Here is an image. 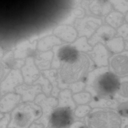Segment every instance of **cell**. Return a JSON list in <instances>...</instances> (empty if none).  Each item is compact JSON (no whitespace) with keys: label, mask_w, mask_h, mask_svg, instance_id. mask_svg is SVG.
Wrapping results in <instances>:
<instances>
[{"label":"cell","mask_w":128,"mask_h":128,"mask_svg":"<svg viewBox=\"0 0 128 128\" xmlns=\"http://www.w3.org/2000/svg\"><path fill=\"white\" fill-rule=\"evenodd\" d=\"M8 128H27L41 115L38 106L30 102H22L10 113Z\"/></svg>","instance_id":"1"},{"label":"cell","mask_w":128,"mask_h":128,"mask_svg":"<svg viewBox=\"0 0 128 128\" xmlns=\"http://www.w3.org/2000/svg\"><path fill=\"white\" fill-rule=\"evenodd\" d=\"M92 61L88 55L79 53L77 60L73 63L71 70L61 75L62 82L69 84L76 82L82 78L88 70L92 69Z\"/></svg>","instance_id":"2"},{"label":"cell","mask_w":128,"mask_h":128,"mask_svg":"<svg viewBox=\"0 0 128 128\" xmlns=\"http://www.w3.org/2000/svg\"><path fill=\"white\" fill-rule=\"evenodd\" d=\"M88 124L94 128H118L121 121L120 117L111 111L102 110L95 112L89 118Z\"/></svg>","instance_id":"3"},{"label":"cell","mask_w":128,"mask_h":128,"mask_svg":"<svg viewBox=\"0 0 128 128\" xmlns=\"http://www.w3.org/2000/svg\"><path fill=\"white\" fill-rule=\"evenodd\" d=\"M94 84L95 89L98 94L104 97L114 94L118 90L120 85L118 77L113 73L108 72L97 78Z\"/></svg>","instance_id":"4"},{"label":"cell","mask_w":128,"mask_h":128,"mask_svg":"<svg viewBox=\"0 0 128 128\" xmlns=\"http://www.w3.org/2000/svg\"><path fill=\"white\" fill-rule=\"evenodd\" d=\"M71 109L68 107H60L52 113L50 124L52 128H64L69 126L73 120Z\"/></svg>","instance_id":"5"},{"label":"cell","mask_w":128,"mask_h":128,"mask_svg":"<svg viewBox=\"0 0 128 128\" xmlns=\"http://www.w3.org/2000/svg\"><path fill=\"white\" fill-rule=\"evenodd\" d=\"M24 83L21 73L18 70L9 71L0 83V91L2 96L15 92V88Z\"/></svg>","instance_id":"6"},{"label":"cell","mask_w":128,"mask_h":128,"mask_svg":"<svg viewBox=\"0 0 128 128\" xmlns=\"http://www.w3.org/2000/svg\"><path fill=\"white\" fill-rule=\"evenodd\" d=\"M102 22L100 20L93 17H87L78 20L76 22L75 26L78 36L90 38Z\"/></svg>","instance_id":"7"},{"label":"cell","mask_w":128,"mask_h":128,"mask_svg":"<svg viewBox=\"0 0 128 128\" xmlns=\"http://www.w3.org/2000/svg\"><path fill=\"white\" fill-rule=\"evenodd\" d=\"M110 68L112 72L120 76L128 74V52L115 54L109 59Z\"/></svg>","instance_id":"8"},{"label":"cell","mask_w":128,"mask_h":128,"mask_svg":"<svg viewBox=\"0 0 128 128\" xmlns=\"http://www.w3.org/2000/svg\"><path fill=\"white\" fill-rule=\"evenodd\" d=\"M36 102L41 106L42 109L43 115L36 121L37 123L43 124L47 126L48 118L53 108L58 104V101L53 98H46L43 94L38 95L36 98Z\"/></svg>","instance_id":"9"},{"label":"cell","mask_w":128,"mask_h":128,"mask_svg":"<svg viewBox=\"0 0 128 128\" xmlns=\"http://www.w3.org/2000/svg\"><path fill=\"white\" fill-rule=\"evenodd\" d=\"M115 30L110 26L103 25L100 26L88 41L90 46H95L100 42L104 44L113 38L116 34Z\"/></svg>","instance_id":"10"},{"label":"cell","mask_w":128,"mask_h":128,"mask_svg":"<svg viewBox=\"0 0 128 128\" xmlns=\"http://www.w3.org/2000/svg\"><path fill=\"white\" fill-rule=\"evenodd\" d=\"M22 102L21 96L15 92L3 95L0 98V111L4 114L10 113Z\"/></svg>","instance_id":"11"},{"label":"cell","mask_w":128,"mask_h":128,"mask_svg":"<svg viewBox=\"0 0 128 128\" xmlns=\"http://www.w3.org/2000/svg\"><path fill=\"white\" fill-rule=\"evenodd\" d=\"M87 54L98 67L105 66L108 64L109 54L107 50L102 44H97Z\"/></svg>","instance_id":"12"},{"label":"cell","mask_w":128,"mask_h":128,"mask_svg":"<svg viewBox=\"0 0 128 128\" xmlns=\"http://www.w3.org/2000/svg\"><path fill=\"white\" fill-rule=\"evenodd\" d=\"M41 92L39 86H31L24 82L15 88V92L21 96L22 102L32 101L35 96Z\"/></svg>","instance_id":"13"},{"label":"cell","mask_w":128,"mask_h":128,"mask_svg":"<svg viewBox=\"0 0 128 128\" xmlns=\"http://www.w3.org/2000/svg\"><path fill=\"white\" fill-rule=\"evenodd\" d=\"M89 8L94 14L104 16L110 12L112 6L108 0H94L90 3Z\"/></svg>","instance_id":"14"},{"label":"cell","mask_w":128,"mask_h":128,"mask_svg":"<svg viewBox=\"0 0 128 128\" xmlns=\"http://www.w3.org/2000/svg\"><path fill=\"white\" fill-rule=\"evenodd\" d=\"M79 53L74 47L66 46L62 48L59 50L58 56L61 60L71 64L77 60Z\"/></svg>","instance_id":"15"},{"label":"cell","mask_w":128,"mask_h":128,"mask_svg":"<svg viewBox=\"0 0 128 128\" xmlns=\"http://www.w3.org/2000/svg\"><path fill=\"white\" fill-rule=\"evenodd\" d=\"M106 44L110 50L114 53L121 52L124 48L123 38L120 36L112 38L107 41Z\"/></svg>","instance_id":"16"},{"label":"cell","mask_w":128,"mask_h":128,"mask_svg":"<svg viewBox=\"0 0 128 128\" xmlns=\"http://www.w3.org/2000/svg\"><path fill=\"white\" fill-rule=\"evenodd\" d=\"M71 96V92L69 90H66L61 92L59 96V107H68L74 109L75 104Z\"/></svg>","instance_id":"17"},{"label":"cell","mask_w":128,"mask_h":128,"mask_svg":"<svg viewBox=\"0 0 128 128\" xmlns=\"http://www.w3.org/2000/svg\"><path fill=\"white\" fill-rule=\"evenodd\" d=\"M124 19V16L121 13L117 12H113L107 16L106 21L111 26L117 28L122 24Z\"/></svg>","instance_id":"18"},{"label":"cell","mask_w":128,"mask_h":128,"mask_svg":"<svg viewBox=\"0 0 128 128\" xmlns=\"http://www.w3.org/2000/svg\"><path fill=\"white\" fill-rule=\"evenodd\" d=\"M87 39L85 36H81L77 40L72 46L75 48L78 51L86 52L90 51L92 48L87 42Z\"/></svg>","instance_id":"19"},{"label":"cell","mask_w":128,"mask_h":128,"mask_svg":"<svg viewBox=\"0 0 128 128\" xmlns=\"http://www.w3.org/2000/svg\"><path fill=\"white\" fill-rule=\"evenodd\" d=\"M118 11L125 13L128 9V3L126 0H108Z\"/></svg>","instance_id":"20"},{"label":"cell","mask_w":128,"mask_h":128,"mask_svg":"<svg viewBox=\"0 0 128 128\" xmlns=\"http://www.w3.org/2000/svg\"><path fill=\"white\" fill-rule=\"evenodd\" d=\"M108 72V68L107 66H103L96 69L89 74L88 81H93L101 75Z\"/></svg>","instance_id":"21"},{"label":"cell","mask_w":128,"mask_h":128,"mask_svg":"<svg viewBox=\"0 0 128 128\" xmlns=\"http://www.w3.org/2000/svg\"><path fill=\"white\" fill-rule=\"evenodd\" d=\"M75 101L78 104L88 103L90 99V94L88 93L83 92L74 95L73 96Z\"/></svg>","instance_id":"22"},{"label":"cell","mask_w":128,"mask_h":128,"mask_svg":"<svg viewBox=\"0 0 128 128\" xmlns=\"http://www.w3.org/2000/svg\"><path fill=\"white\" fill-rule=\"evenodd\" d=\"M36 84L41 85L43 92L47 95L49 94L51 90V86L48 81L45 79H39L34 83V84Z\"/></svg>","instance_id":"23"},{"label":"cell","mask_w":128,"mask_h":128,"mask_svg":"<svg viewBox=\"0 0 128 128\" xmlns=\"http://www.w3.org/2000/svg\"><path fill=\"white\" fill-rule=\"evenodd\" d=\"M117 36L122 37L126 41L128 40V25L125 24L120 26L117 30Z\"/></svg>","instance_id":"24"},{"label":"cell","mask_w":128,"mask_h":128,"mask_svg":"<svg viewBox=\"0 0 128 128\" xmlns=\"http://www.w3.org/2000/svg\"><path fill=\"white\" fill-rule=\"evenodd\" d=\"M90 107L87 106H78L75 111V114L77 116L82 117L84 116L90 111Z\"/></svg>","instance_id":"25"},{"label":"cell","mask_w":128,"mask_h":128,"mask_svg":"<svg viewBox=\"0 0 128 128\" xmlns=\"http://www.w3.org/2000/svg\"><path fill=\"white\" fill-rule=\"evenodd\" d=\"M10 118V113L4 114L3 117L0 120V128H8Z\"/></svg>","instance_id":"26"},{"label":"cell","mask_w":128,"mask_h":128,"mask_svg":"<svg viewBox=\"0 0 128 128\" xmlns=\"http://www.w3.org/2000/svg\"><path fill=\"white\" fill-rule=\"evenodd\" d=\"M119 94L122 96L125 97H128V83L124 82L120 85L118 89Z\"/></svg>","instance_id":"27"},{"label":"cell","mask_w":128,"mask_h":128,"mask_svg":"<svg viewBox=\"0 0 128 128\" xmlns=\"http://www.w3.org/2000/svg\"><path fill=\"white\" fill-rule=\"evenodd\" d=\"M85 86L84 84L82 82H77L72 84L70 88L74 92H76L82 90Z\"/></svg>","instance_id":"28"},{"label":"cell","mask_w":128,"mask_h":128,"mask_svg":"<svg viewBox=\"0 0 128 128\" xmlns=\"http://www.w3.org/2000/svg\"><path fill=\"white\" fill-rule=\"evenodd\" d=\"M128 103H124L120 104L118 108L120 114L124 116H128Z\"/></svg>","instance_id":"29"},{"label":"cell","mask_w":128,"mask_h":128,"mask_svg":"<svg viewBox=\"0 0 128 128\" xmlns=\"http://www.w3.org/2000/svg\"><path fill=\"white\" fill-rule=\"evenodd\" d=\"M9 72L8 69L0 62V83Z\"/></svg>","instance_id":"30"},{"label":"cell","mask_w":128,"mask_h":128,"mask_svg":"<svg viewBox=\"0 0 128 128\" xmlns=\"http://www.w3.org/2000/svg\"><path fill=\"white\" fill-rule=\"evenodd\" d=\"M84 126V124L80 122H75L70 126V128H78L83 127Z\"/></svg>","instance_id":"31"},{"label":"cell","mask_w":128,"mask_h":128,"mask_svg":"<svg viewBox=\"0 0 128 128\" xmlns=\"http://www.w3.org/2000/svg\"><path fill=\"white\" fill-rule=\"evenodd\" d=\"M125 47L126 50H128V41H126L125 44Z\"/></svg>","instance_id":"32"},{"label":"cell","mask_w":128,"mask_h":128,"mask_svg":"<svg viewBox=\"0 0 128 128\" xmlns=\"http://www.w3.org/2000/svg\"><path fill=\"white\" fill-rule=\"evenodd\" d=\"M4 114L2 113L0 111V120L3 117Z\"/></svg>","instance_id":"33"},{"label":"cell","mask_w":128,"mask_h":128,"mask_svg":"<svg viewBox=\"0 0 128 128\" xmlns=\"http://www.w3.org/2000/svg\"><path fill=\"white\" fill-rule=\"evenodd\" d=\"M126 21L128 22V14H127V15H126Z\"/></svg>","instance_id":"34"},{"label":"cell","mask_w":128,"mask_h":128,"mask_svg":"<svg viewBox=\"0 0 128 128\" xmlns=\"http://www.w3.org/2000/svg\"><path fill=\"white\" fill-rule=\"evenodd\" d=\"M1 96H2V94H1V93L0 92V98L1 97Z\"/></svg>","instance_id":"35"}]
</instances>
